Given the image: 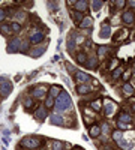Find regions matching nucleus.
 I'll list each match as a JSON object with an SVG mask.
<instances>
[{"label": "nucleus", "mask_w": 135, "mask_h": 150, "mask_svg": "<svg viewBox=\"0 0 135 150\" xmlns=\"http://www.w3.org/2000/svg\"><path fill=\"white\" fill-rule=\"evenodd\" d=\"M60 90H62V89H60L59 86H53L51 89H50V96H51V98H56V96L59 98V95L62 93Z\"/></svg>", "instance_id": "nucleus-16"}, {"label": "nucleus", "mask_w": 135, "mask_h": 150, "mask_svg": "<svg viewBox=\"0 0 135 150\" xmlns=\"http://www.w3.org/2000/svg\"><path fill=\"white\" fill-rule=\"evenodd\" d=\"M53 104H54V98H51V96H50V98L45 101V107L50 108V107H53Z\"/></svg>", "instance_id": "nucleus-30"}, {"label": "nucleus", "mask_w": 135, "mask_h": 150, "mask_svg": "<svg viewBox=\"0 0 135 150\" xmlns=\"http://www.w3.org/2000/svg\"><path fill=\"white\" fill-rule=\"evenodd\" d=\"M77 92H78L80 95H86V93H89V92H92V87L87 86V84H80L78 89H77Z\"/></svg>", "instance_id": "nucleus-13"}, {"label": "nucleus", "mask_w": 135, "mask_h": 150, "mask_svg": "<svg viewBox=\"0 0 135 150\" xmlns=\"http://www.w3.org/2000/svg\"><path fill=\"white\" fill-rule=\"evenodd\" d=\"M74 18H75L77 23H81V21L84 20V17H83V14H81V12H75L74 14Z\"/></svg>", "instance_id": "nucleus-24"}, {"label": "nucleus", "mask_w": 135, "mask_h": 150, "mask_svg": "<svg viewBox=\"0 0 135 150\" xmlns=\"http://www.w3.org/2000/svg\"><path fill=\"white\" fill-rule=\"evenodd\" d=\"M11 90H12V84H11V83H8L6 80H5L2 84H0V95H2L3 98L11 93Z\"/></svg>", "instance_id": "nucleus-3"}, {"label": "nucleus", "mask_w": 135, "mask_h": 150, "mask_svg": "<svg viewBox=\"0 0 135 150\" xmlns=\"http://www.w3.org/2000/svg\"><path fill=\"white\" fill-rule=\"evenodd\" d=\"M42 41H44V33H41V32H38V33H35V35L30 36V42L32 44H39Z\"/></svg>", "instance_id": "nucleus-9"}, {"label": "nucleus", "mask_w": 135, "mask_h": 150, "mask_svg": "<svg viewBox=\"0 0 135 150\" xmlns=\"http://www.w3.org/2000/svg\"><path fill=\"white\" fill-rule=\"evenodd\" d=\"M75 77H77V80H78L81 84H84V83L90 81V75H89V74H86V72H77V74H75Z\"/></svg>", "instance_id": "nucleus-8"}, {"label": "nucleus", "mask_w": 135, "mask_h": 150, "mask_svg": "<svg viewBox=\"0 0 135 150\" xmlns=\"http://www.w3.org/2000/svg\"><path fill=\"white\" fill-rule=\"evenodd\" d=\"M90 107H92L93 110H101V101H93L92 104H90Z\"/></svg>", "instance_id": "nucleus-21"}, {"label": "nucleus", "mask_w": 135, "mask_h": 150, "mask_svg": "<svg viewBox=\"0 0 135 150\" xmlns=\"http://www.w3.org/2000/svg\"><path fill=\"white\" fill-rule=\"evenodd\" d=\"M123 21H125L126 24H132V23L135 21V12H132V11L125 12V14H123Z\"/></svg>", "instance_id": "nucleus-7"}, {"label": "nucleus", "mask_w": 135, "mask_h": 150, "mask_svg": "<svg viewBox=\"0 0 135 150\" xmlns=\"http://www.w3.org/2000/svg\"><path fill=\"white\" fill-rule=\"evenodd\" d=\"M20 48H21V41L20 39H14V41L9 42V45H8V51L9 53H15Z\"/></svg>", "instance_id": "nucleus-4"}, {"label": "nucleus", "mask_w": 135, "mask_h": 150, "mask_svg": "<svg viewBox=\"0 0 135 150\" xmlns=\"http://www.w3.org/2000/svg\"><path fill=\"white\" fill-rule=\"evenodd\" d=\"M119 122H122V123H123V122H128V123H129V122H131V116H128V114L123 113L122 116L119 117Z\"/></svg>", "instance_id": "nucleus-22"}, {"label": "nucleus", "mask_w": 135, "mask_h": 150, "mask_svg": "<svg viewBox=\"0 0 135 150\" xmlns=\"http://www.w3.org/2000/svg\"><path fill=\"white\" fill-rule=\"evenodd\" d=\"M113 138H114V140L117 141V143H119V141H120V140L123 138V134H122V131H116L114 134H113Z\"/></svg>", "instance_id": "nucleus-20"}, {"label": "nucleus", "mask_w": 135, "mask_h": 150, "mask_svg": "<svg viewBox=\"0 0 135 150\" xmlns=\"http://www.w3.org/2000/svg\"><path fill=\"white\" fill-rule=\"evenodd\" d=\"M126 36H128V30H122L119 35H117V36H114V41L119 42V41H122V39H123V38H126Z\"/></svg>", "instance_id": "nucleus-19"}, {"label": "nucleus", "mask_w": 135, "mask_h": 150, "mask_svg": "<svg viewBox=\"0 0 135 150\" xmlns=\"http://www.w3.org/2000/svg\"><path fill=\"white\" fill-rule=\"evenodd\" d=\"M102 5H104L102 2H92V6H93V9H95V11H99Z\"/></svg>", "instance_id": "nucleus-28"}, {"label": "nucleus", "mask_w": 135, "mask_h": 150, "mask_svg": "<svg viewBox=\"0 0 135 150\" xmlns=\"http://www.w3.org/2000/svg\"><path fill=\"white\" fill-rule=\"evenodd\" d=\"M41 143H42V141L39 138H36V137L35 138H24L21 141V146L27 147V149H38L41 146Z\"/></svg>", "instance_id": "nucleus-2"}, {"label": "nucleus", "mask_w": 135, "mask_h": 150, "mask_svg": "<svg viewBox=\"0 0 135 150\" xmlns=\"http://www.w3.org/2000/svg\"><path fill=\"white\" fill-rule=\"evenodd\" d=\"M71 96L66 92H62L59 95V98L56 99V110L57 111H66L71 108Z\"/></svg>", "instance_id": "nucleus-1"}, {"label": "nucleus", "mask_w": 135, "mask_h": 150, "mask_svg": "<svg viewBox=\"0 0 135 150\" xmlns=\"http://www.w3.org/2000/svg\"><path fill=\"white\" fill-rule=\"evenodd\" d=\"M123 92H125V95H128V96L134 95V89H132V86H131V84H125V86H123Z\"/></svg>", "instance_id": "nucleus-18"}, {"label": "nucleus", "mask_w": 135, "mask_h": 150, "mask_svg": "<svg viewBox=\"0 0 135 150\" xmlns=\"http://www.w3.org/2000/svg\"><path fill=\"white\" fill-rule=\"evenodd\" d=\"M117 5H119V8H122L125 5V2H117Z\"/></svg>", "instance_id": "nucleus-42"}, {"label": "nucleus", "mask_w": 135, "mask_h": 150, "mask_svg": "<svg viewBox=\"0 0 135 150\" xmlns=\"http://www.w3.org/2000/svg\"><path fill=\"white\" fill-rule=\"evenodd\" d=\"M101 132H105V134H108V132H110V128H108V125H102Z\"/></svg>", "instance_id": "nucleus-35"}, {"label": "nucleus", "mask_w": 135, "mask_h": 150, "mask_svg": "<svg viewBox=\"0 0 135 150\" xmlns=\"http://www.w3.org/2000/svg\"><path fill=\"white\" fill-rule=\"evenodd\" d=\"M51 123H53V125H57V126H62L63 125L62 116H59V114H53V116H51Z\"/></svg>", "instance_id": "nucleus-14"}, {"label": "nucleus", "mask_w": 135, "mask_h": 150, "mask_svg": "<svg viewBox=\"0 0 135 150\" xmlns=\"http://www.w3.org/2000/svg\"><path fill=\"white\" fill-rule=\"evenodd\" d=\"M32 105H33V101H32V99H26V101H24V107H26V108H30Z\"/></svg>", "instance_id": "nucleus-33"}, {"label": "nucleus", "mask_w": 135, "mask_h": 150, "mask_svg": "<svg viewBox=\"0 0 135 150\" xmlns=\"http://www.w3.org/2000/svg\"><path fill=\"white\" fill-rule=\"evenodd\" d=\"M27 48H29V44H27V42H24V44H21V50H23V51H26Z\"/></svg>", "instance_id": "nucleus-38"}, {"label": "nucleus", "mask_w": 135, "mask_h": 150, "mask_svg": "<svg viewBox=\"0 0 135 150\" xmlns=\"http://www.w3.org/2000/svg\"><path fill=\"white\" fill-rule=\"evenodd\" d=\"M53 147H54V150H62V147H63V143H62V141H54Z\"/></svg>", "instance_id": "nucleus-27"}, {"label": "nucleus", "mask_w": 135, "mask_h": 150, "mask_svg": "<svg viewBox=\"0 0 135 150\" xmlns=\"http://www.w3.org/2000/svg\"><path fill=\"white\" fill-rule=\"evenodd\" d=\"M99 134H101V128H99L98 125H95V126L90 128V135H92V138L99 137Z\"/></svg>", "instance_id": "nucleus-17"}, {"label": "nucleus", "mask_w": 135, "mask_h": 150, "mask_svg": "<svg viewBox=\"0 0 135 150\" xmlns=\"http://www.w3.org/2000/svg\"><path fill=\"white\" fill-rule=\"evenodd\" d=\"M74 47H75V45H74V42H72V41H69V44H68V48L72 51V50H74Z\"/></svg>", "instance_id": "nucleus-39"}, {"label": "nucleus", "mask_w": 135, "mask_h": 150, "mask_svg": "<svg viewBox=\"0 0 135 150\" xmlns=\"http://www.w3.org/2000/svg\"><path fill=\"white\" fill-rule=\"evenodd\" d=\"M3 18H5V11L0 9V21H3Z\"/></svg>", "instance_id": "nucleus-40"}, {"label": "nucleus", "mask_w": 135, "mask_h": 150, "mask_svg": "<svg viewBox=\"0 0 135 150\" xmlns=\"http://www.w3.org/2000/svg\"><path fill=\"white\" fill-rule=\"evenodd\" d=\"M35 116H36V119H38V120H44L45 117H47V110H45L44 107H41V108L36 110Z\"/></svg>", "instance_id": "nucleus-12"}, {"label": "nucleus", "mask_w": 135, "mask_h": 150, "mask_svg": "<svg viewBox=\"0 0 135 150\" xmlns=\"http://www.w3.org/2000/svg\"><path fill=\"white\" fill-rule=\"evenodd\" d=\"M0 30H2L3 35H6V33L9 35V33L12 32V30H11V26H2V27H0Z\"/></svg>", "instance_id": "nucleus-25"}, {"label": "nucleus", "mask_w": 135, "mask_h": 150, "mask_svg": "<svg viewBox=\"0 0 135 150\" xmlns=\"http://www.w3.org/2000/svg\"><path fill=\"white\" fill-rule=\"evenodd\" d=\"M87 2L86 0H81V2H75V9H77V12H83V11H86L87 9Z\"/></svg>", "instance_id": "nucleus-11"}, {"label": "nucleus", "mask_w": 135, "mask_h": 150, "mask_svg": "<svg viewBox=\"0 0 135 150\" xmlns=\"http://www.w3.org/2000/svg\"><path fill=\"white\" fill-rule=\"evenodd\" d=\"M122 72H123V71H122V68H119V69H116V71H114V74H113V77H114V78H117V77H120V75H122Z\"/></svg>", "instance_id": "nucleus-32"}, {"label": "nucleus", "mask_w": 135, "mask_h": 150, "mask_svg": "<svg viewBox=\"0 0 135 150\" xmlns=\"http://www.w3.org/2000/svg\"><path fill=\"white\" fill-rule=\"evenodd\" d=\"M128 3H129L131 6H134V8H135V0H131V2H128Z\"/></svg>", "instance_id": "nucleus-41"}, {"label": "nucleus", "mask_w": 135, "mask_h": 150, "mask_svg": "<svg viewBox=\"0 0 135 150\" xmlns=\"http://www.w3.org/2000/svg\"><path fill=\"white\" fill-rule=\"evenodd\" d=\"M77 60L80 62V63H86V60H87V59H86V54H83V53H80V54L77 56Z\"/></svg>", "instance_id": "nucleus-26"}, {"label": "nucleus", "mask_w": 135, "mask_h": 150, "mask_svg": "<svg viewBox=\"0 0 135 150\" xmlns=\"http://www.w3.org/2000/svg\"><path fill=\"white\" fill-rule=\"evenodd\" d=\"M42 53H44V48H38V50H33V51H32V54H33L35 57H38V56H41V54H42Z\"/></svg>", "instance_id": "nucleus-31"}, {"label": "nucleus", "mask_w": 135, "mask_h": 150, "mask_svg": "<svg viewBox=\"0 0 135 150\" xmlns=\"http://www.w3.org/2000/svg\"><path fill=\"white\" fill-rule=\"evenodd\" d=\"M119 126H120V129H128L129 128V125H125V123H122V122H119Z\"/></svg>", "instance_id": "nucleus-36"}, {"label": "nucleus", "mask_w": 135, "mask_h": 150, "mask_svg": "<svg viewBox=\"0 0 135 150\" xmlns=\"http://www.w3.org/2000/svg\"><path fill=\"white\" fill-rule=\"evenodd\" d=\"M110 35H111V32H110V26H108V23L102 24V32H101V36H102V38H108Z\"/></svg>", "instance_id": "nucleus-15"}, {"label": "nucleus", "mask_w": 135, "mask_h": 150, "mask_svg": "<svg viewBox=\"0 0 135 150\" xmlns=\"http://www.w3.org/2000/svg\"><path fill=\"white\" fill-rule=\"evenodd\" d=\"M92 24H93V20H92V17H84V20L80 23V27H83V29H87V27H92Z\"/></svg>", "instance_id": "nucleus-10"}, {"label": "nucleus", "mask_w": 135, "mask_h": 150, "mask_svg": "<svg viewBox=\"0 0 135 150\" xmlns=\"http://www.w3.org/2000/svg\"><path fill=\"white\" fill-rule=\"evenodd\" d=\"M116 66H117V60H113L111 63H110V69H114Z\"/></svg>", "instance_id": "nucleus-37"}, {"label": "nucleus", "mask_w": 135, "mask_h": 150, "mask_svg": "<svg viewBox=\"0 0 135 150\" xmlns=\"http://www.w3.org/2000/svg\"><path fill=\"white\" fill-rule=\"evenodd\" d=\"M89 65H90V68H96V59H95V57L90 59V60H89Z\"/></svg>", "instance_id": "nucleus-34"}, {"label": "nucleus", "mask_w": 135, "mask_h": 150, "mask_svg": "<svg viewBox=\"0 0 135 150\" xmlns=\"http://www.w3.org/2000/svg\"><path fill=\"white\" fill-rule=\"evenodd\" d=\"M132 108H134V111H135V104H134V105H132Z\"/></svg>", "instance_id": "nucleus-43"}, {"label": "nucleus", "mask_w": 135, "mask_h": 150, "mask_svg": "<svg viewBox=\"0 0 135 150\" xmlns=\"http://www.w3.org/2000/svg\"><path fill=\"white\" fill-rule=\"evenodd\" d=\"M11 30H12V32H20V30H21L20 23H12V24H11Z\"/></svg>", "instance_id": "nucleus-23"}, {"label": "nucleus", "mask_w": 135, "mask_h": 150, "mask_svg": "<svg viewBox=\"0 0 135 150\" xmlns=\"http://www.w3.org/2000/svg\"><path fill=\"white\" fill-rule=\"evenodd\" d=\"M107 51H108V50H107L105 47H99V50H98V54L101 56V57H104V56L107 54Z\"/></svg>", "instance_id": "nucleus-29"}, {"label": "nucleus", "mask_w": 135, "mask_h": 150, "mask_svg": "<svg viewBox=\"0 0 135 150\" xmlns=\"http://www.w3.org/2000/svg\"><path fill=\"white\" fill-rule=\"evenodd\" d=\"M116 111V107H114V104H111L110 101H105V105H104V113H105V116H113Z\"/></svg>", "instance_id": "nucleus-5"}, {"label": "nucleus", "mask_w": 135, "mask_h": 150, "mask_svg": "<svg viewBox=\"0 0 135 150\" xmlns=\"http://www.w3.org/2000/svg\"><path fill=\"white\" fill-rule=\"evenodd\" d=\"M32 95L35 96V98H39V99H42L45 95H47V89H45V87H36V89L32 92Z\"/></svg>", "instance_id": "nucleus-6"}]
</instances>
